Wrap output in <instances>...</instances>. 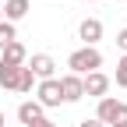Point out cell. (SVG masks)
Wrapping results in <instances>:
<instances>
[{
	"label": "cell",
	"instance_id": "8fae6325",
	"mask_svg": "<svg viewBox=\"0 0 127 127\" xmlns=\"http://www.w3.org/2000/svg\"><path fill=\"white\" fill-rule=\"evenodd\" d=\"M0 88H18V67H7V64H0Z\"/></svg>",
	"mask_w": 127,
	"mask_h": 127
},
{
	"label": "cell",
	"instance_id": "6da1fadb",
	"mask_svg": "<svg viewBox=\"0 0 127 127\" xmlns=\"http://www.w3.org/2000/svg\"><path fill=\"white\" fill-rule=\"evenodd\" d=\"M67 67H71V74H92V71H99L102 67V53L95 50V46H81V50H74L71 57H67Z\"/></svg>",
	"mask_w": 127,
	"mask_h": 127
},
{
	"label": "cell",
	"instance_id": "277c9868",
	"mask_svg": "<svg viewBox=\"0 0 127 127\" xmlns=\"http://www.w3.org/2000/svg\"><path fill=\"white\" fill-rule=\"evenodd\" d=\"M25 67L35 74V81H46V78H53V71H57V64H53V57H46V53H35Z\"/></svg>",
	"mask_w": 127,
	"mask_h": 127
},
{
	"label": "cell",
	"instance_id": "4fadbf2b",
	"mask_svg": "<svg viewBox=\"0 0 127 127\" xmlns=\"http://www.w3.org/2000/svg\"><path fill=\"white\" fill-rule=\"evenodd\" d=\"M14 39H18V35H14V25L11 21H0V50H4L7 42H14Z\"/></svg>",
	"mask_w": 127,
	"mask_h": 127
},
{
	"label": "cell",
	"instance_id": "ac0fdd59",
	"mask_svg": "<svg viewBox=\"0 0 127 127\" xmlns=\"http://www.w3.org/2000/svg\"><path fill=\"white\" fill-rule=\"evenodd\" d=\"M78 127H106V124H99V120H95V117H92V120H88V117H85V120H81V124H78Z\"/></svg>",
	"mask_w": 127,
	"mask_h": 127
},
{
	"label": "cell",
	"instance_id": "9a60e30c",
	"mask_svg": "<svg viewBox=\"0 0 127 127\" xmlns=\"http://www.w3.org/2000/svg\"><path fill=\"white\" fill-rule=\"evenodd\" d=\"M109 127H127V102H120V106H117V117L109 120Z\"/></svg>",
	"mask_w": 127,
	"mask_h": 127
},
{
	"label": "cell",
	"instance_id": "3957f363",
	"mask_svg": "<svg viewBox=\"0 0 127 127\" xmlns=\"http://www.w3.org/2000/svg\"><path fill=\"white\" fill-rule=\"evenodd\" d=\"M81 88H85V95H92V99H102V95L109 92V78L102 71H92V74L81 78Z\"/></svg>",
	"mask_w": 127,
	"mask_h": 127
},
{
	"label": "cell",
	"instance_id": "ffe728a7",
	"mask_svg": "<svg viewBox=\"0 0 127 127\" xmlns=\"http://www.w3.org/2000/svg\"><path fill=\"white\" fill-rule=\"evenodd\" d=\"M0 21H4V7H0Z\"/></svg>",
	"mask_w": 127,
	"mask_h": 127
},
{
	"label": "cell",
	"instance_id": "d6986e66",
	"mask_svg": "<svg viewBox=\"0 0 127 127\" xmlns=\"http://www.w3.org/2000/svg\"><path fill=\"white\" fill-rule=\"evenodd\" d=\"M0 127H4V109H0Z\"/></svg>",
	"mask_w": 127,
	"mask_h": 127
},
{
	"label": "cell",
	"instance_id": "52a82bcc",
	"mask_svg": "<svg viewBox=\"0 0 127 127\" xmlns=\"http://www.w3.org/2000/svg\"><path fill=\"white\" fill-rule=\"evenodd\" d=\"M78 39H81L85 46H95V42L102 39V21L99 18H85L81 25H78Z\"/></svg>",
	"mask_w": 127,
	"mask_h": 127
},
{
	"label": "cell",
	"instance_id": "e0dca14e",
	"mask_svg": "<svg viewBox=\"0 0 127 127\" xmlns=\"http://www.w3.org/2000/svg\"><path fill=\"white\" fill-rule=\"evenodd\" d=\"M28 127H57V124H53L50 117H42V120H35V124H28Z\"/></svg>",
	"mask_w": 127,
	"mask_h": 127
},
{
	"label": "cell",
	"instance_id": "9c48e42d",
	"mask_svg": "<svg viewBox=\"0 0 127 127\" xmlns=\"http://www.w3.org/2000/svg\"><path fill=\"white\" fill-rule=\"evenodd\" d=\"M4 7V21H21L25 14H28V0H7V4H0Z\"/></svg>",
	"mask_w": 127,
	"mask_h": 127
},
{
	"label": "cell",
	"instance_id": "5bb4252c",
	"mask_svg": "<svg viewBox=\"0 0 127 127\" xmlns=\"http://www.w3.org/2000/svg\"><path fill=\"white\" fill-rule=\"evenodd\" d=\"M117 85L120 88H127V53L120 57V64H117Z\"/></svg>",
	"mask_w": 127,
	"mask_h": 127
},
{
	"label": "cell",
	"instance_id": "5b68a950",
	"mask_svg": "<svg viewBox=\"0 0 127 127\" xmlns=\"http://www.w3.org/2000/svg\"><path fill=\"white\" fill-rule=\"evenodd\" d=\"M60 95H64V102H78V99H85L81 78H78V74H64V78H60Z\"/></svg>",
	"mask_w": 127,
	"mask_h": 127
},
{
	"label": "cell",
	"instance_id": "30bf717a",
	"mask_svg": "<svg viewBox=\"0 0 127 127\" xmlns=\"http://www.w3.org/2000/svg\"><path fill=\"white\" fill-rule=\"evenodd\" d=\"M117 99H109V95H102V99H99V109H95V120H99V124H109V120H113L117 117Z\"/></svg>",
	"mask_w": 127,
	"mask_h": 127
},
{
	"label": "cell",
	"instance_id": "7c38bea8",
	"mask_svg": "<svg viewBox=\"0 0 127 127\" xmlns=\"http://www.w3.org/2000/svg\"><path fill=\"white\" fill-rule=\"evenodd\" d=\"M32 85H35V74L28 67H18V88L14 92H32Z\"/></svg>",
	"mask_w": 127,
	"mask_h": 127
},
{
	"label": "cell",
	"instance_id": "7a4b0ae2",
	"mask_svg": "<svg viewBox=\"0 0 127 127\" xmlns=\"http://www.w3.org/2000/svg\"><path fill=\"white\" fill-rule=\"evenodd\" d=\"M35 95H39L35 102H39L42 109H50V106H60V102H64V95H60V78H46V81H39Z\"/></svg>",
	"mask_w": 127,
	"mask_h": 127
},
{
	"label": "cell",
	"instance_id": "2e32d148",
	"mask_svg": "<svg viewBox=\"0 0 127 127\" xmlns=\"http://www.w3.org/2000/svg\"><path fill=\"white\" fill-rule=\"evenodd\" d=\"M117 46L127 53V28H120V32H117Z\"/></svg>",
	"mask_w": 127,
	"mask_h": 127
},
{
	"label": "cell",
	"instance_id": "ba28073f",
	"mask_svg": "<svg viewBox=\"0 0 127 127\" xmlns=\"http://www.w3.org/2000/svg\"><path fill=\"white\" fill-rule=\"evenodd\" d=\"M42 117H46V113H42V106H39L35 99H28V102L18 106V120H21L25 127H28V124H35V120H42Z\"/></svg>",
	"mask_w": 127,
	"mask_h": 127
},
{
	"label": "cell",
	"instance_id": "8992f818",
	"mask_svg": "<svg viewBox=\"0 0 127 127\" xmlns=\"http://www.w3.org/2000/svg\"><path fill=\"white\" fill-rule=\"evenodd\" d=\"M25 60H28V53H25V46L18 39L7 42L4 50H0V64H7V67H25Z\"/></svg>",
	"mask_w": 127,
	"mask_h": 127
}]
</instances>
